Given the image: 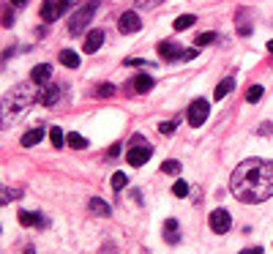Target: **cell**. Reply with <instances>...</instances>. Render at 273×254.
Instances as JSON below:
<instances>
[{
  "mask_svg": "<svg viewBox=\"0 0 273 254\" xmlns=\"http://www.w3.org/2000/svg\"><path fill=\"white\" fill-rule=\"evenodd\" d=\"M230 191L246 205H257L273 197V162L246 159L230 178Z\"/></svg>",
  "mask_w": 273,
  "mask_h": 254,
  "instance_id": "obj_1",
  "label": "cell"
},
{
  "mask_svg": "<svg viewBox=\"0 0 273 254\" xmlns=\"http://www.w3.org/2000/svg\"><path fill=\"white\" fill-rule=\"evenodd\" d=\"M36 98H41V96H38V88H28V85H17V88H11L3 96V118L6 120L17 118L19 112H25Z\"/></svg>",
  "mask_w": 273,
  "mask_h": 254,
  "instance_id": "obj_2",
  "label": "cell"
},
{
  "mask_svg": "<svg viewBox=\"0 0 273 254\" xmlns=\"http://www.w3.org/2000/svg\"><path fill=\"white\" fill-rule=\"evenodd\" d=\"M98 11V0H90V3H85L79 11L71 14V22H69V33L71 36H79V33H85V28L90 25L93 14Z\"/></svg>",
  "mask_w": 273,
  "mask_h": 254,
  "instance_id": "obj_3",
  "label": "cell"
},
{
  "mask_svg": "<svg viewBox=\"0 0 273 254\" xmlns=\"http://www.w3.org/2000/svg\"><path fill=\"white\" fill-rule=\"evenodd\" d=\"M150 156H153V150H150V145L145 142V137H134V139H131V150L126 153V162H129L131 167L148 164Z\"/></svg>",
  "mask_w": 273,
  "mask_h": 254,
  "instance_id": "obj_4",
  "label": "cell"
},
{
  "mask_svg": "<svg viewBox=\"0 0 273 254\" xmlns=\"http://www.w3.org/2000/svg\"><path fill=\"white\" fill-rule=\"evenodd\" d=\"M69 6H71V0H44L41 3V19L46 25L55 22V19H61L66 11H69Z\"/></svg>",
  "mask_w": 273,
  "mask_h": 254,
  "instance_id": "obj_5",
  "label": "cell"
},
{
  "mask_svg": "<svg viewBox=\"0 0 273 254\" xmlns=\"http://www.w3.org/2000/svg\"><path fill=\"white\" fill-rule=\"evenodd\" d=\"M208 115H210V104L205 101V98L191 101V107H189V126H191V129H199V126L208 120Z\"/></svg>",
  "mask_w": 273,
  "mask_h": 254,
  "instance_id": "obj_6",
  "label": "cell"
},
{
  "mask_svg": "<svg viewBox=\"0 0 273 254\" xmlns=\"http://www.w3.org/2000/svg\"><path fill=\"white\" fill-rule=\"evenodd\" d=\"M208 224H210V230L216 232V235H224V232H230V227H232V216H230V211L216 208V211L210 213Z\"/></svg>",
  "mask_w": 273,
  "mask_h": 254,
  "instance_id": "obj_7",
  "label": "cell"
},
{
  "mask_svg": "<svg viewBox=\"0 0 273 254\" xmlns=\"http://www.w3.org/2000/svg\"><path fill=\"white\" fill-rule=\"evenodd\" d=\"M139 28H142V22H139L137 11H123L121 19H118V30H121L123 36H131V33H137Z\"/></svg>",
  "mask_w": 273,
  "mask_h": 254,
  "instance_id": "obj_8",
  "label": "cell"
},
{
  "mask_svg": "<svg viewBox=\"0 0 273 254\" xmlns=\"http://www.w3.org/2000/svg\"><path fill=\"white\" fill-rule=\"evenodd\" d=\"M158 55H161L164 60H183L186 52L178 44H172V41H161V44H158Z\"/></svg>",
  "mask_w": 273,
  "mask_h": 254,
  "instance_id": "obj_9",
  "label": "cell"
},
{
  "mask_svg": "<svg viewBox=\"0 0 273 254\" xmlns=\"http://www.w3.org/2000/svg\"><path fill=\"white\" fill-rule=\"evenodd\" d=\"M49 77H52V66L49 63H38L36 69L30 71V82L33 85H46V82H49Z\"/></svg>",
  "mask_w": 273,
  "mask_h": 254,
  "instance_id": "obj_10",
  "label": "cell"
},
{
  "mask_svg": "<svg viewBox=\"0 0 273 254\" xmlns=\"http://www.w3.org/2000/svg\"><path fill=\"white\" fill-rule=\"evenodd\" d=\"M101 41H104V30H90L88 38H85V44H82V49L88 52V55H93V52H98Z\"/></svg>",
  "mask_w": 273,
  "mask_h": 254,
  "instance_id": "obj_11",
  "label": "cell"
},
{
  "mask_svg": "<svg viewBox=\"0 0 273 254\" xmlns=\"http://www.w3.org/2000/svg\"><path fill=\"white\" fill-rule=\"evenodd\" d=\"M19 224H25V227H46V219L41 216V213L19 211Z\"/></svg>",
  "mask_w": 273,
  "mask_h": 254,
  "instance_id": "obj_12",
  "label": "cell"
},
{
  "mask_svg": "<svg viewBox=\"0 0 273 254\" xmlns=\"http://www.w3.org/2000/svg\"><path fill=\"white\" fill-rule=\"evenodd\" d=\"M164 240H167L170 246H175L178 240H181V227H178L175 219H167V222H164Z\"/></svg>",
  "mask_w": 273,
  "mask_h": 254,
  "instance_id": "obj_13",
  "label": "cell"
},
{
  "mask_svg": "<svg viewBox=\"0 0 273 254\" xmlns=\"http://www.w3.org/2000/svg\"><path fill=\"white\" fill-rule=\"evenodd\" d=\"M58 98H61V88H58V85H49V88L41 93V104L44 107H55Z\"/></svg>",
  "mask_w": 273,
  "mask_h": 254,
  "instance_id": "obj_14",
  "label": "cell"
},
{
  "mask_svg": "<svg viewBox=\"0 0 273 254\" xmlns=\"http://www.w3.org/2000/svg\"><path fill=\"white\" fill-rule=\"evenodd\" d=\"M44 139V129H30L28 134H22V139L19 142L25 145V148H33V145H38Z\"/></svg>",
  "mask_w": 273,
  "mask_h": 254,
  "instance_id": "obj_15",
  "label": "cell"
},
{
  "mask_svg": "<svg viewBox=\"0 0 273 254\" xmlns=\"http://www.w3.org/2000/svg\"><path fill=\"white\" fill-rule=\"evenodd\" d=\"M90 211L96 213V216H101V219H106V216L112 213V211H110V205H106L104 199H98V197H93V199H90Z\"/></svg>",
  "mask_w": 273,
  "mask_h": 254,
  "instance_id": "obj_16",
  "label": "cell"
},
{
  "mask_svg": "<svg viewBox=\"0 0 273 254\" xmlns=\"http://www.w3.org/2000/svg\"><path fill=\"white\" fill-rule=\"evenodd\" d=\"M58 60H61L63 66H69V69H77V66H79V55H77V52H71V49H63L61 55H58Z\"/></svg>",
  "mask_w": 273,
  "mask_h": 254,
  "instance_id": "obj_17",
  "label": "cell"
},
{
  "mask_svg": "<svg viewBox=\"0 0 273 254\" xmlns=\"http://www.w3.org/2000/svg\"><path fill=\"white\" fill-rule=\"evenodd\" d=\"M232 88H235V79L227 77V79H222V82L216 85V93H213V96H216V98H224L227 93H232Z\"/></svg>",
  "mask_w": 273,
  "mask_h": 254,
  "instance_id": "obj_18",
  "label": "cell"
},
{
  "mask_svg": "<svg viewBox=\"0 0 273 254\" xmlns=\"http://www.w3.org/2000/svg\"><path fill=\"white\" fill-rule=\"evenodd\" d=\"M194 22H197L194 14H181V17L175 19V22H172V28H175V30H189Z\"/></svg>",
  "mask_w": 273,
  "mask_h": 254,
  "instance_id": "obj_19",
  "label": "cell"
},
{
  "mask_svg": "<svg viewBox=\"0 0 273 254\" xmlns=\"http://www.w3.org/2000/svg\"><path fill=\"white\" fill-rule=\"evenodd\" d=\"M134 88H137V93H148V90L153 88V77H148V74H139V77L134 79Z\"/></svg>",
  "mask_w": 273,
  "mask_h": 254,
  "instance_id": "obj_20",
  "label": "cell"
},
{
  "mask_svg": "<svg viewBox=\"0 0 273 254\" xmlns=\"http://www.w3.org/2000/svg\"><path fill=\"white\" fill-rule=\"evenodd\" d=\"M69 145L74 150H85V148H88V139H85L82 134H77V131H71V134H69Z\"/></svg>",
  "mask_w": 273,
  "mask_h": 254,
  "instance_id": "obj_21",
  "label": "cell"
},
{
  "mask_svg": "<svg viewBox=\"0 0 273 254\" xmlns=\"http://www.w3.org/2000/svg\"><path fill=\"white\" fill-rule=\"evenodd\" d=\"M262 85H251V88H249V93H246V101H249V104H257L259 101V98H262Z\"/></svg>",
  "mask_w": 273,
  "mask_h": 254,
  "instance_id": "obj_22",
  "label": "cell"
},
{
  "mask_svg": "<svg viewBox=\"0 0 273 254\" xmlns=\"http://www.w3.org/2000/svg\"><path fill=\"white\" fill-rule=\"evenodd\" d=\"M161 172H164V175H178V172H181V162H175V159H167V162L161 164Z\"/></svg>",
  "mask_w": 273,
  "mask_h": 254,
  "instance_id": "obj_23",
  "label": "cell"
},
{
  "mask_svg": "<svg viewBox=\"0 0 273 254\" xmlns=\"http://www.w3.org/2000/svg\"><path fill=\"white\" fill-rule=\"evenodd\" d=\"M216 38H219L216 33H213V30H208V33H199L194 44H197V46H208V44H213V41H216Z\"/></svg>",
  "mask_w": 273,
  "mask_h": 254,
  "instance_id": "obj_24",
  "label": "cell"
},
{
  "mask_svg": "<svg viewBox=\"0 0 273 254\" xmlns=\"http://www.w3.org/2000/svg\"><path fill=\"white\" fill-rule=\"evenodd\" d=\"M112 93H115V85H112V82H101V85L96 88V96H98V98H110Z\"/></svg>",
  "mask_w": 273,
  "mask_h": 254,
  "instance_id": "obj_25",
  "label": "cell"
},
{
  "mask_svg": "<svg viewBox=\"0 0 273 254\" xmlns=\"http://www.w3.org/2000/svg\"><path fill=\"white\" fill-rule=\"evenodd\" d=\"M49 139H52V145H55V148H63V142H66L63 131L58 129V126H52V129H49Z\"/></svg>",
  "mask_w": 273,
  "mask_h": 254,
  "instance_id": "obj_26",
  "label": "cell"
},
{
  "mask_svg": "<svg viewBox=\"0 0 273 254\" xmlns=\"http://www.w3.org/2000/svg\"><path fill=\"white\" fill-rule=\"evenodd\" d=\"M110 183H112V189H115V191H121V189H126V183H129V178H126L123 172H115Z\"/></svg>",
  "mask_w": 273,
  "mask_h": 254,
  "instance_id": "obj_27",
  "label": "cell"
},
{
  "mask_svg": "<svg viewBox=\"0 0 273 254\" xmlns=\"http://www.w3.org/2000/svg\"><path fill=\"white\" fill-rule=\"evenodd\" d=\"M17 197H19V191H17V189H6V186H3V191H0V205H6V202H14Z\"/></svg>",
  "mask_w": 273,
  "mask_h": 254,
  "instance_id": "obj_28",
  "label": "cell"
},
{
  "mask_svg": "<svg viewBox=\"0 0 273 254\" xmlns=\"http://www.w3.org/2000/svg\"><path fill=\"white\" fill-rule=\"evenodd\" d=\"M172 194H175V197H186V194H189V183H186V180H175Z\"/></svg>",
  "mask_w": 273,
  "mask_h": 254,
  "instance_id": "obj_29",
  "label": "cell"
},
{
  "mask_svg": "<svg viewBox=\"0 0 273 254\" xmlns=\"http://www.w3.org/2000/svg\"><path fill=\"white\" fill-rule=\"evenodd\" d=\"M238 33L241 36H251V25L243 22V11H238Z\"/></svg>",
  "mask_w": 273,
  "mask_h": 254,
  "instance_id": "obj_30",
  "label": "cell"
},
{
  "mask_svg": "<svg viewBox=\"0 0 273 254\" xmlns=\"http://www.w3.org/2000/svg\"><path fill=\"white\" fill-rule=\"evenodd\" d=\"M158 131H161V134H172V131H175V123H172V120H164V123H158Z\"/></svg>",
  "mask_w": 273,
  "mask_h": 254,
  "instance_id": "obj_31",
  "label": "cell"
},
{
  "mask_svg": "<svg viewBox=\"0 0 273 254\" xmlns=\"http://www.w3.org/2000/svg\"><path fill=\"white\" fill-rule=\"evenodd\" d=\"M11 25H14V14L3 9V28H11Z\"/></svg>",
  "mask_w": 273,
  "mask_h": 254,
  "instance_id": "obj_32",
  "label": "cell"
},
{
  "mask_svg": "<svg viewBox=\"0 0 273 254\" xmlns=\"http://www.w3.org/2000/svg\"><path fill=\"white\" fill-rule=\"evenodd\" d=\"M156 3H161V0H137V6H139V9H153Z\"/></svg>",
  "mask_w": 273,
  "mask_h": 254,
  "instance_id": "obj_33",
  "label": "cell"
},
{
  "mask_svg": "<svg viewBox=\"0 0 273 254\" xmlns=\"http://www.w3.org/2000/svg\"><path fill=\"white\" fill-rule=\"evenodd\" d=\"M126 66H150L148 60H126Z\"/></svg>",
  "mask_w": 273,
  "mask_h": 254,
  "instance_id": "obj_34",
  "label": "cell"
},
{
  "mask_svg": "<svg viewBox=\"0 0 273 254\" xmlns=\"http://www.w3.org/2000/svg\"><path fill=\"white\" fill-rule=\"evenodd\" d=\"M241 254H262V249H259V246H251V249H243Z\"/></svg>",
  "mask_w": 273,
  "mask_h": 254,
  "instance_id": "obj_35",
  "label": "cell"
},
{
  "mask_svg": "<svg viewBox=\"0 0 273 254\" xmlns=\"http://www.w3.org/2000/svg\"><path fill=\"white\" fill-rule=\"evenodd\" d=\"M268 52H270V55H273V38H270V41H268Z\"/></svg>",
  "mask_w": 273,
  "mask_h": 254,
  "instance_id": "obj_36",
  "label": "cell"
},
{
  "mask_svg": "<svg viewBox=\"0 0 273 254\" xmlns=\"http://www.w3.org/2000/svg\"><path fill=\"white\" fill-rule=\"evenodd\" d=\"M11 3H14V6H22V3H25V0H11Z\"/></svg>",
  "mask_w": 273,
  "mask_h": 254,
  "instance_id": "obj_37",
  "label": "cell"
},
{
  "mask_svg": "<svg viewBox=\"0 0 273 254\" xmlns=\"http://www.w3.org/2000/svg\"><path fill=\"white\" fill-rule=\"evenodd\" d=\"M25 254H36V251H33V246H28V251H25Z\"/></svg>",
  "mask_w": 273,
  "mask_h": 254,
  "instance_id": "obj_38",
  "label": "cell"
}]
</instances>
